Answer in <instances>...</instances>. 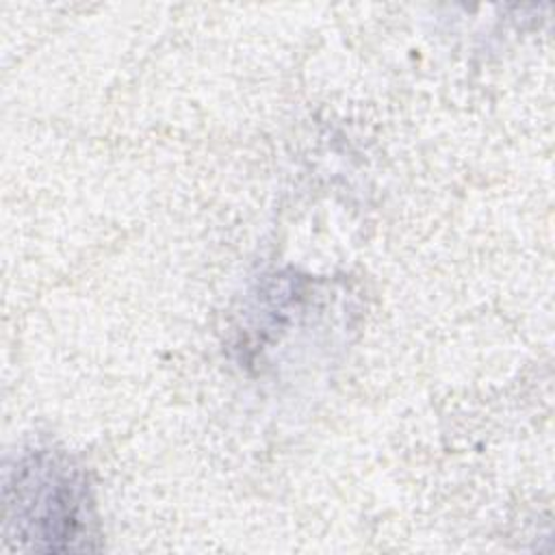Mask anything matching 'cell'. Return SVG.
<instances>
[{
    "label": "cell",
    "mask_w": 555,
    "mask_h": 555,
    "mask_svg": "<svg viewBox=\"0 0 555 555\" xmlns=\"http://www.w3.org/2000/svg\"><path fill=\"white\" fill-rule=\"evenodd\" d=\"M89 501L80 473L52 453L26 457L7 483V527L35 548H76L87 533Z\"/></svg>",
    "instance_id": "obj_1"
}]
</instances>
